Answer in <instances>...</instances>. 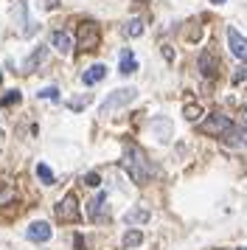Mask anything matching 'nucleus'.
<instances>
[{
    "mask_svg": "<svg viewBox=\"0 0 247 250\" xmlns=\"http://www.w3.org/2000/svg\"><path fill=\"white\" fill-rule=\"evenodd\" d=\"M121 166L126 169V174H129V177H132L138 186L149 183V180H152V174H155L152 163H149V158H146V152H144L141 146H135V144H129V146L124 149Z\"/></svg>",
    "mask_w": 247,
    "mask_h": 250,
    "instance_id": "obj_1",
    "label": "nucleus"
},
{
    "mask_svg": "<svg viewBox=\"0 0 247 250\" xmlns=\"http://www.w3.org/2000/svg\"><path fill=\"white\" fill-rule=\"evenodd\" d=\"M135 96H138L135 87H118V90L107 93L104 104L99 107V115H112L115 110H121V107H126L129 102H135Z\"/></svg>",
    "mask_w": 247,
    "mask_h": 250,
    "instance_id": "obj_2",
    "label": "nucleus"
},
{
    "mask_svg": "<svg viewBox=\"0 0 247 250\" xmlns=\"http://www.w3.org/2000/svg\"><path fill=\"white\" fill-rule=\"evenodd\" d=\"M99 40H101V31H99V25L93 23V20L79 23V28H76V48L79 51H96Z\"/></svg>",
    "mask_w": 247,
    "mask_h": 250,
    "instance_id": "obj_3",
    "label": "nucleus"
},
{
    "mask_svg": "<svg viewBox=\"0 0 247 250\" xmlns=\"http://www.w3.org/2000/svg\"><path fill=\"white\" fill-rule=\"evenodd\" d=\"M230 118L227 115H222V113H211L208 115V121H202L200 124V132L202 135H213V138H222L227 129H230Z\"/></svg>",
    "mask_w": 247,
    "mask_h": 250,
    "instance_id": "obj_4",
    "label": "nucleus"
},
{
    "mask_svg": "<svg viewBox=\"0 0 247 250\" xmlns=\"http://www.w3.org/2000/svg\"><path fill=\"white\" fill-rule=\"evenodd\" d=\"M56 219H59V222H79V219H82L76 194H67V197H62V203L56 205Z\"/></svg>",
    "mask_w": 247,
    "mask_h": 250,
    "instance_id": "obj_5",
    "label": "nucleus"
},
{
    "mask_svg": "<svg viewBox=\"0 0 247 250\" xmlns=\"http://www.w3.org/2000/svg\"><path fill=\"white\" fill-rule=\"evenodd\" d=\"M197 68H200V73L205 76V79H213L216 73H219V59H216V54H213L211 48H205L200 54V59H197Z\"/></svg>",
    "mask_w": 247,
    "mask_h": 250,
    "instance_id": "obj_6",
    "label": "nucleus"
},
{
    "mask_svg": "<svg viewBox=\"0 0 247 250\" xmlns=\"http://www.w3.org/2000/svg\"><path fill=\"white\" fill-rule=\"evenodd\" d=\"M87 219L90 222H104L107 219V194L104 191H99L87 203Z\"/></svg>",
    "mask_w": 247,
    "mask_h": 250,
    "instance_id": "obj_7",
    "label": "nucleus"
},
{
    "mask_svg": "<svg viewBox=\"0 0 247 250\" xmlns=\"http://www.w3.org/2000/svg\"><path fill=\"white\" fill-rule=\"evenodd\" d=\"M227 45H230V54L247 65V40L239 34L236 28H227Z\"/></svg>",
    "mask_w": 247,
    "mask_h": 250,
    "instance_id": "obj_8",
    "label": "nucleus"
},
{
    "mask_svg": "<svg viewBox=\"0 0 247 250\" xmlns=\"http://www.w3.org/2000/svg\"><path fill=\"white\" fill-rule=\"evenodd\" d=\"M14 17L22 23L20 25V34L22 37H34L37 31H40V28H37V23H34L28 14H25V0H17V6H14Z\"/></svg>",
    "mask_w": 247,
    "mask_h": 250,
    "instance_id": "obj_9",
    "label": "nucleus"
},
{
    "mask_svg": "<svg viewBox=\"0 0 247 250\" xmlns=\"http://www.w3.org/2000/svg\"><path fill=\"white\" fill-rule=\"evenodd\" d=\"M25 236L31 239V242H48V239L54 236V228L48 225V222H31L28 230H25Z\"/></svg>",
    "mask_w": 247,
    "mask_h": 250,
    "instance_id": "obj_10",
    "label": "nucleus"
},
{
    "mask_svg": "<svg viewBox=\"0 0 247 250\" xmlns=\"http://www.w3.org/2000/svg\"><path fill=\"white\" fill-rule=\"evenodd\" d=\"M45 59H48V48H45V45L34 48V54L25 59V65H22V68H25V73H37V70L45 65Z\"/></svg>",
    "mask_w": 247,
    "mask_h": 250,
    "instance_id": "obj_11",
    "label": "nucleus"
},
{
    "mask_svg": "<svg viewBox=\"0 0 247 250\" xmlns=\"http://www.w3.org/2000/svg\"><path fill=\"white\" fill-rule=\"evenodd\" d=\"M222 138H225V144H227V146H247V129H245V126L230 124V129H227Z\"/></svg>",
    "mask_w": 247,
    "mask_h": 250,
    "instance_id": "obj_12",
    "label": "nucleus"
},
{
    "mask_svg": "<svg viewBox=\"0 0 247 250\" xmlns=\"http://www.w3.org/2000/svg\"><path fill=\"white\" fill-rule=\"evenodd\" d=\"M107 79V65H90L87 70H84V73H82V82H84V84H99V82H104Z\"/></svg>",
    "mask_w": 247,
    "mask_h": 250,
    "instance_id": "obj_13",
    "label": "nucleus"
},
{
    "mask_svg": "<svg viewBox=\"0 0 247 250\" xmlns=\"http://www.w3.org/2000/svg\"><path fill=\"white\" fill-rule=\"evenodd\" d=\"M135 70H138V59H135V54L129 51V48H124V51H121V62H118V73L132 76Z\"/></svg>",
    "mask_w": 247,
    "mask_h": 250,
    "instance_id": "obj_14",
    "label": "nucleus"
},
{
    "mask_svg": "<svg viewBox=\"0 0 247 250\" xmlns=\"http://www.w3.org/2000/svg\"><path fill=\"white\" fill-rule=\"evenodd\" d=\"M51 45H54L56 51H62V54H70V51H73V37L67 34V31H54V34H51Z\"/></svg>",
    "mask_w": 247,
    "mask_h": 250,
    "instance_id": "obj_15",
    "label": "nucleus"
},
{
    "mask_svg": "<svg viewBox=\"0 0 247 250\" xmlns=\"http://www.w3.org/2000/svg\"><path fill=\"white\" fill-rule=\"evenodd\" d=\"M152 135L157 138V141H171V121L168 118H155L152 121Z\"/></svg>",
    "mask_w": 247,
    "mask_h": 250,
    "instance_id": "obj_16",
    "label": "nucleus"
},
{
    "mask_svg": "<svg viewBox=\"0 0 247 250\" xmlns=\"http://www.w3.org/2000/svg\"><path fill=\"white\" fill-rule=\"evenodd\" d=\"M149 216L152 214H149L146 208H129V211L124 214V222H126V225H146Z\"/></svg>",
    "mask_w": 247,
    "mask_h": 250,
    "instance_id": "obj_17",
    "label": "nucleus"
},
{
    "mask_svg": "<svg viewBox=\"0 0 247 250\" xmlns=\"http://www.w3.org/2000/svg\"><path fill=\"white\" fill-rule=\"evenodd\" d=\"M141 34H144V20L132 17L129 23L124 25V37H141Z\"/></svg>",
    "mask_w": 247,
    "mask_h": 250,
    "instance_id": "obj_18",
    "label": "nucleus"
},
{
    "mask_svg": "<svg viewBox=\"0 0 247 250\" xmlns=\"http://www.w3.org/2000/svg\"><path fill=\"white\" fill-rule=\"evenodd\" d=\"M144 242V233L141 230H126L124 233V248H138Z\"/></svg>",
    "mask_w": 247,
    "mask_h": 250,
    "instance_id": "obj_19",
    "label": "nucleus"
},
{
    "mask_svg": "<svg viewBox=\"0 0 247 250\" xmlns=\"http://www.w3.org/2000/svg\"><path fill=\"white\" fill-rule=\"evenodd\" d=\"M87 104H90V96H76V99H70V102H67V110H73V113H82Z\"/></svg>",
    "mask_w": 247,
    "mask_h": 250,
    "instance_id": "obj_20",
    "label": "nucleus"
},
{
    "mask_svg": "<svg viewBox=\"0 0 247 250\" xmlns=\"http://www.w3.org/2000/svg\"><path fill=\"white\" fill-rule=\"evenodd\" d=\"M37 177H40V180L45 183V186H54V171L48 169V166H45V163H40V166H37Z\"/></svg>",
    "mask_w": 247,
    "mask_h": 250,
    "instance_id": "obj_21",
    "label": "nucleus"
},
{
    "mask_svg": "<svg viewBox=\"0 0 247 250\" xmlns=\"http://www.w3.org/2000/svg\"><path fill=\"white\" fill-rule=\"evenodd\" d=\"M183 115H185L188 121H197V118L202 115V107L200 104H185V107H183Z\"/></svg>",
    "mask_w": 247,
    "mask_h": 250,
    "instance_id": "obj_22",
    "label": "nucleus"
},
{
    "mask_svg": "<svg viewBox=\"0 0 247 250\" xmlns=\"http://www.w3.org/2000/svg\"><path fill=\"white\" fill-rule=\"evenodd\" d=\"M40 99H51V102H59V87L56 84H51V87H42V90L37 93Z\"/></svg>",
    "mask_w": 247,
    "mask_h": 250,
    "instance_id": "obj_23",
    "label": "nucleus"
},
{
    "mask_svg": "<svg viewBox=\"0 0 247 250\" xmlns=\"http://www.w3.org/2000/svg\"><path fill=\"white\" fill-rule=\"evenodd\" d=\"M99 183H101L99 171H90V174H84V186H90V188H99Z\"/></svg>",
    "mask_w": 247,
    "mask_h": 250,
    "instance_id": "obj_24",
    "label": "nucleus"
},
{
    "mask_svg": "<svg viewBox=\"0 0 247 250\" xmlns=\"http://www.w3.org/2000/svg\"><path fill=\"white\" fill-rule=\"evenodd\" d=\"M17 102H20V93H17V90H9V96H3V99H0V104H3V107L17 104Z\"/></svg>",
    "mask_w": 247,
    "mask_h": 250,
    "instance_id": "obj_25",
    "label": "nucleus"
},
{
    "mask_svg": "<svg viewBox=\"0 0 247 250\" xmlns=\"http://www.w3.org/2000/svg\"><path fill=\"white\" fill-rule=\"evenodd\" d=\"M233 82H236V84H239V82H247V65H239V68H236Z\"/></svg>",
    "mask_w": 247,
    "mask_h": 250,
    "instance_id": "obj_26",
    "label": "nucleus"
},
{
    "mask_svg": "<svg viewBox=\"0 0 247 250\" xmlns=\"http://www.w3.org/2000/svg\"><path fill=\"white\" fill-rule=\"evenodd\" d=\"M211 3H225V0H211Z\"/></svg>",
    "mask_w": 247,
    "mask_h": 250,
    "instance_id": "obj_27",
    "label": "nucleus"
},
{
    "mask_svg": "<svg viewBox=\"0 0 247 250\" xmlns=\"http://www.w3.org/2000/svg\"><path fill=\"white\" fill-rule=\"evenodd\" d=\"M239 250H247V248H239Z\"/></svg>",
    "mask_w": 247,
    "mask_h": 250,
    "instance_id": "obj_28",
    "label": "nucleus"
},
{
    "mask_svg": "<svg viewBox=\"0 0 247 250\" xmlns=\"http://www.w3.org/2000/svg\"><path fill=\"white\" fill-rule=\"evenodd\" d=\"M245 113H247V107H245Z\"/></svg>",
    "mask_w": 247,
    "mask_h": 250,
    "instance_id": "obj_29",
    "label": "nucleus"
}]
</instances>
